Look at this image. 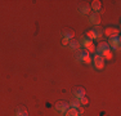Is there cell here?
Wrapping results in <instances>:
<instances>
[{
  "mask_svg": "<svg viewBox=\"0 0 121 116\" xmlns=\"http://www.w3.org/2000/svg\"><path fill=\"white\" fill-rule=\"evenodd\" d=\"M82 45L85 46L86 49H88V52H90V53H93L94 50H95V48H94V45H93V41L91 40H89L88 37H82Z\"/></svg>",
  "mask_w": 121,
  "mask_h": 116,
  "instance_id": "5b68a950",
  "label": "cell"
},
{
  "mask_svg": "<svg viewBox=\"0 0 121 116\" xmlns=\"http://www.w3.org/2000/svg\"><path fill=\"white\" fill-rule=\"evenodd\" d=\"M90 8H93L94 10H97V12H98V10L102 9V4H100L99 0H94V1L90 4Z\"/></svg>",
  "mask_w": 121,
  "mask_h": 116,
  "instance_id": "4fadbf2b",
  "label": "cell"
},
{
  "mask_svg": "<svg viewBox=\"0 0 121 116\" xmlns=\"http://www.w3.org/2000/svg\"><path fill=\"white\" fill-rule=\"evenodd\" d=\"M73 95H75V98H77V99L85 97V89L81 88V86H77V88H75V89H73Z\"/></svg>",
  "mask_w": 121,
  "mask_h": 116,
  "instance_id": "52a82bcc",
  "label": "cell"
},
{
  "mask_svg": "<svg viewBox=\"0 0 121 116\" xmlns=\"http://www.w3.org/2000/svg\"><path fill=\"white\" fill-rule=\"evenodd\" d=\"M66 116H79V110L70 107V108L66 111Z\"/></svg>",
  "mask_w": 121,
  "mask_h": 116,
  "instance_id": "7c38bea8",
  "label": "cell"
},
{
  "mask_svg": "<svg viewBox=\"0 0 121 116\" xmlns=\"http://www.w3.org/2000/svg\"><path fill=\"white\" fill-rule=\"evenodd\" d=\"M93 30H94V32H95V35H97V39L102 37V35H103V28L100 27V26H95Z\"/></svg>",
  "mask_w": 121,
  "mask_h": 116,
  "instance_id": "9a60e30c",
  "label": "cell"
},
{
  "mask_svg": "<svg viewBox=\"0 0 121 116\" xmlns=\"http://www.w3.org/2000/svg\"><path fill=\"white\" fill-rule=\"evenodd\" d=\"M117 32H119V31H117L116 28H113V27H108V28H106V30H104V35H107V36H109V37L117 35Z\"/></svg>",
  "mask_w": 121,
  "mask_h": 116,
  "instance_id": "8fae6325",
  "label": "cell"
},
{
  "mask_svg": "<svg viewBox=\"0 0 121 116\" xmlns=\"http://www.w3.org/2000/svg\"><path fill=\"white\" fill-rule=\"evenodd\" d=\"M56 108H57V111H59V112H66L70 108V104L67 102H65V101H58V102L56 103Z\"/></svg>",
  "mask_w": 121,
  "mask_h": 116,
  "instance_id": "3957f363",
  "label": "cell"
},
{
  "mask_svg": "<svg viewBox=\"0 0 121 116\" xmlns=\"http://www.w3.org/2000/svg\"><path fill=\"white\" fill-rule=\"evenodd\" d=\"M94 66L98 70H102L104 67V57L100 56V54H95L94 56Z\"/></svg>",
  "mask_w": 121,
  "mask_h": 116,
  "instance_id": "7a4b0ae2",
  "label": "cell"
},
{
  "mask_svg": "<svg viewBox=\"0 0 121 116\" xmlns=\"http://www.w3.org/2000/svg\"><path fill=\"white\" fill-rule=\"evenodd\" d=\"M16 116H28L27 110L25 108V106H19L16 111Z\"/></svg>",
  "mask_w": 121,
  "mask_h": 116,
  "instance_id": "30bf717a",
  "label": "cell"
},
{
  "mask_svg": "<svg viewBox=\"0 0 121 116\" xmlns=\"http://www.w3.org/2000/svg\"><path fill=\"white\" fill-rule=\"evenodd\" d=\"M97 52H98V54H100L102 56L103 54V57H107V58H111V52H109V45H108V43H99L97 46Z\"/></svg>",
  "mask_w": 121,
  "mask_h": 116,
  "instance_id": "6da1fadb",
  "label": "cell"
},
{
  "mask_svg": "<svg viewBox=\"0 0 121 116\" xmlns=\"http://www.w3.org/2000/svg\"><path fill=\"white\" fill-rule=\"evenodd\" d=\"M62 36H63V39H66V40H72L73 36H75V31L70 30V28H65V30L62 31Z\"/></svg>",
  "mask_w": 121,
  "mask_h": 116,
  "instance_id": "8992f818",
  "label": "cell"
},
{
  "mask_svg": "<svg viewBox=\"0 0 121 116\" xmlns=\"http://www.w3.org/2000/svg\"><path fill=\"white\" fill-rule=\"evenodd\" d=\"M68 41H70V40H66V39H63V40H62V45H68Z\"/></svg>",
  "mask_w": 121,
  "mask_h": 116,
  "instance_id": "d6986e66",
  "label": "cell"
},
{
  "mask_svg": "<svg viewBox=\"0 0 121 116\" xmlns=\"http://www.w3.org/2000/svg\"><path fill=\"white\" fill-rule=\"evenodd\" d=\"M68 104H70L72 108H79V107H80V101L77 99V98H73V99L71 101V102L68 103Z\"/></svg>",
  "mask_w": 121,
  "mask_h": 116,
  "instance_id": "2e32d148",
  "label": "cell"
},
{
  "mask_svg": "<svg viewBox=\"0 0 121 116\" xmlns=\"http://www.w3.org/2000/svg\"><path fill=\"white\" fill-rule=\"evenodd\" d=\"M80 56H79V59H82L84 62L86 63H90L91 62V58H90V54H89V52H86V50H82V52H80Z\"/></svg>",
  "mask_w": 121,
  "mask_h": 116,
  "instance_id": "ba28073f",
  "label": "cell"
},
{
  "mask_svg": "<svg viewBox=\"0 0 121 116\" xmlns=\"http://www.w3.org/2000/svg\"><path fill=\"white\" fill-rule=\"evenodd\" d=\"M68 45H70V48L71 49H77V48H79V41H77V40H70V41H68Z\"/></svg>",
  "mask_w": 121,
  "mask_h": 116,
  "instance_id": "e0dca14e",
  "label": "cell"
},
{
  "mask_svg": "<svg viewBox=\"0 0 121 116\" xmlns=\"http://www.w3.org/2000/svg\"><path fill=\"white\" fill-rule=\"evenodd\" d=\"M109 46H112L113 49H119L120 48V36L119 35H115L109 39V43H108Z\"/></svg>",
  "mask_w": 121,
  "mask_h": 116,
  "instance_id": "277c9868",
  "label": "cell"
},
{
  "mask_svg": "<svg viewBox=\"0 0 121 116\" xmlns=\"http://www.w3.org/2000/svg\"><path fill=\"white\" fill-rule=\"evenodd\" d=\"M90 5L89 4H84L82 7H80V13H82V14H88L89 12H90Z\"/></svg>",
  "mask_w": 121,
  "mask_h": 116,
  "instance_id": "5bb4252c",
  "label": "cell"
},
{
  "mask_svg": "<svg viewBox=\"0 0 121 116\" xmlns=\"http://www.w3.org/2000/svg\"><path fill=\"white\" fill-rule=\"evenodd\" d=\"M80 104H86V103H88V98H86V97H82V98H80Z\"/></svg>",
  "mask_w": 121,
  "mask_h": 116,
  "instance_id": "ac0fdd59",
  "label": "cell"
},
{
  "mask_svg": "<svg viewBox=\"0 0 121 116\" xmlns=\"http://www.w3.org/2000/svg\"><path fill=\"white\" fill-rule=\"evenodd\" d=\"M90 22L93 23L94 26H99V23H100V17H99V14L98 13H93L90 16Z\"/></svg>",
  "mask_w": 121,
  "mask_h": 116,
  "instance_id": "9c48e42d",
  "label": "cell"
}]
</instances>
